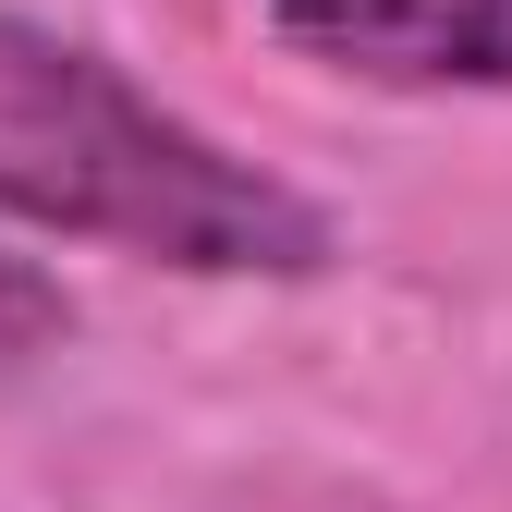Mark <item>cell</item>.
I'll return each instance as SVG.
<instances>
[{"instance_id": "cell-1", "label": "cell", "mask_w": 512, "mask_h": 512, "mask_svg": "<svg viewBox=\"0 0 512 512\" xmlns=\"http://www.w3.org/2000/svg\"><path fill=\"white\" fill-rule=\"evenodd\" d=\"M0 208L37 232H74L110 256H159V269L208 281H305L330 269V220H317L281 171L232 159L183 110H159L135 74L98 49L0 13Z\"/></svg>"}, {"instance_id": "cell-2", "label": "cell", "mask_w": 512, "mask_h": 512, "mask_svg": "<svg viewBox=\"0 0 512 512\" xmlns=\"http://www.w3.org/2000/svg\"><path fill=\"white\" fill-rule=\"evenodd\" d=\"M269 13L378 86H512V0H269Z\"/></svg>"}, {"instance_id": "cell-3", "label": "cell", "mask_w": 512, "mask_h": 512, "mask_svg": "<svg viewBox=\"0 0 512 512\" xmlns=\"http://www.w3.org/2000/svg\"><path fill=\"white\" fill-rule=\"evenodd\" d=\"M61 330H74V305H61V293L25 269V256H0V378H13L25 354H49Z\"/></svg>"}]
</instances>
